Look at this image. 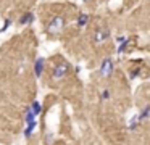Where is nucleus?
I'll return each instance as SVG.
<instances>
[{
	"instance_id": "1",
	"label": "nucleus",
	"mask_w": 150,
	"mask_h": 145,
	"mask_svg": "<svg viewBox=\"0 0 150 145\" xmlns=\"http://www.w3.org/2000/svg\"><path fill=\"white\" fill-rule=\"evenodd\" d=\"M63 26H65V19H63L62 16H55V18H52V21L49 23L47 31H49V34H58L63 29Z\"/></svg>"
},
{
	"instance_id": "2",
	"label": "nucleus",
	"mask_w": 150,
	"mask_h": 145,
	"mask_svg": "<svg viewBox=\"0 0 150 145\" xmlns=\"http://www.w3.org/2000/svg\"><path fill=\"white\" fill-rule=\"evenodd\" d=\"M100 76H103V77H108V76H111L113 74V71H115V64H113V60L111 58H103V61H102V64H100Z\"/></svg>"
},
{
	"instance_id": "3",
	"label": "nucleus",
	"mask_w": 150,
	"mask_h": 145,
	"mask_svg": "<svg viewBox=\"0 0 150 145\" xmlns=\"http://www.w3.org/2000/svg\"><path fill=\"white\" fill-rule=\"evenodd\" d=\"M68 69H69L68 63H58L55 68H53V71H52V77L53 79H62V77L66 76Z\"/></svg>"
},
{
	"instance_id": "4",
	"label": "nucleus",
	"mask_w": 150,
	"mask_h": 145,
	"mask_svg": "<svg viewBox=\"0 0 150 145\" xmlns=\"http://www.w3.org/2000/svg\"><path fill=\"white\" fill-rule=\"evenodd\" d=\"M44 66H45V58L39 57L36 61H34V74H36V77L42 76V73H44Z\"/></svg>"
},
{
	"instance_id": "5",
	"label": "nucleus",
	"mask_w": 150,
	"mask_h": 145,
	"mask_svg": "<svg viewBox=\"0 0 150 145\" xmlns=\"http://www.w3.org/2000/svg\"><path fill=\"white\" fill-rule=\"evenodd\" d=\"M110 37V32H108V29H100V31L95 32V44H102L103 40H107V39Z\"/></svg>"
},
{
	"instance_id": "6",
	"label": "nucleus",
	"mask_w": 150,
	"mask_h": 145,
	"mask_svg": "<svg viewBox=\"0 0 150 145\" xmlns=\"http://www.w3.org/2000/svg\"><path fill=\"white\" fill-rule=\"evenodd\" d=\"M137 119H139V122L145 121V119H150V105H147L145 108L137 115Z\"/></svg>"
},
{
	"instance_id": "7",
	"label": "nucleus",
	"mask_w": 150,
	"mask_h": 145,
	"mask_svg": "<svg viewBox=\"0 0 150 145\" xmlns=\"http://www.w3.org/2000/svg\"><path fill=\"white\" fill-rule=\"evenodd\" d=\"M36 126H37L36 119H34V121H31V122H28L26 129H24V137H31V135H33V132H34V129H36Z\"/></svg>"
},
{
	"instance_id": "8",
	"label": "nucleus",
	"mask_w": 150,
	"mask_h": 145,
	"mask_svg": "<svg viewBox=\"0 0 150 145\" xmlns=\"http://www.w3.org/2000/svg\"><path fill=\"white\" fill-rule=\"evenodd\" d=\"M34 119H36V115H34V111L31 110V106H28V108L24 110V121H26V124H28V122L34 121Z\"/></svg>"
},
{
	"instance_id": "9",
	"label": "nucleus",
	"mask_w": 150,
	"mask_h": 145,
	"mask_svg": "<svg viewBox=\"0 0 150 145\" xmlns=\"http://www.w3.org/2000/svg\"><path fill=\"white\" fill-rule=\"evenodd\" d=\"M33 21H34V15H33V13H24V15L21 16V19H20L21 24H31Z\"/></svg>"
},
{
	"instance_id": "10",
	"label": "nucleus",
	"mask_w": 150,
	"mask_h": 145,
	"mask_svg": "<svg viewBox=\"0 0 150 145\" xmlns=\"http://www.w3.org/2000/svg\"><path fill=\"white\" fill-rule=\"evenodd\" d=\"M31 110L34 111V115H36V116L42 113V105L39 103V100H34V102L31 103Z\"/></svg>"
},
{
	"instance_id": "11",
	"label": "nucleus",
	"mask_w": 150,
	"mask_h": 145,
	"mask_svg": "<svg viewBox=\"0 0 150 145\" xmlns=\"http://www.w3.org/2000/svg\"><path fill=\"white\" fill-rule=\"evenodd\" d=\"M87 21H89V15H86V13H81L78 16V26H81V28L87 24Z\"/></svg>"
},
{
	"instance_id": "12",
	"label": "nucleus",
	"mask_w": 150,
	"mask_h": 145,
	"mask_svg": "<svg viewBox=\"0 0 150 145\" xmlns=\"http://www.w3.org/2000/svg\"><path fill=\"white\" fill-rule=\"evenodd\" d=\"M127 45H129V40H127V39H124V40L121 42V45L118 47V50H116V52H118V53H123V52L127 48Z\"/></svg>"
},
{
	"instance_id": "13",
	"label": "nucleus",
	"mask_w": 150,
	"mask_h": 145,
	"mask_svg": "<svg viewBox=\"0 0 150 145\" xmlns=\"http://www.w3.org/2000/svg\"><path fill=\"white\" fill-rule=\"evenodd\" d=\"M137 124H139V119H137V115H136V116H134V118L129 121V129H131V131H134V129L137 127Z\"/></svg>"
},
{
	"instance_id": "14",
	"label": "nucleus",
	"mask_w": 150,
	"mask_h": 145,
	"mask_svg": "<svg viewBox=\"0 0 150 145\" xmlns=\"http://www.w3.org/2000/svg\"><path fill=\"white\" fill-rule=\"evenodd\" d=\"M10 24H11V21H10V19H5V24H4V28L0 29V32H5L8 28H10Z\"/></svg>"
},
{
	"instance_id": "15",
	"label": "nucleus",
	"mask_w": 150,
	"mask_h": 145,
	"mask_svg": "<svg viewBox=\"0 0 150 145\" xmlns=\"http://www.w3.org/2000/svg\"><path fill=\"white\" fill-rule=\"evenodd\" d=\"M102 100H108V98H110V90H107V89H105L103 90V92H102Z\"/></svg>"
},
{
	"instance_id": "16",
	"label": "nucleus",
	"mask_w": 150,
	"mask_h": 145,
	"mask_svg": "<svg viewBox=\"0 0 150 145\" xmlns=\"http://www.w3.org/2000/svg\"><path fill=\"white\" fill-rule=\"evenodd\" d=\"M84 2H87V0H84Z\"/></svg>"
}]
</instances>
